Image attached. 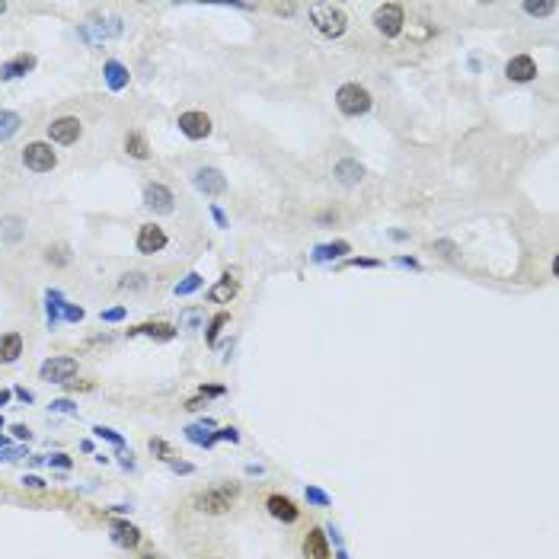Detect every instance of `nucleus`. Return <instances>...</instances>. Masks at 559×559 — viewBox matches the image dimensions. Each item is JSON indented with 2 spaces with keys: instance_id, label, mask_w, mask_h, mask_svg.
<instances>
[{
  "instance_id": "e433bc0d",
  "label": "nucleus",
  "mask_w": 559,
  "mask_h": 559,
  "mask_svg": "<svg viewBox=\"0 0 559 559\" xmlns=\"http://www.w3.org/2000/svg\"><path fill=\"white\" fill-rule=\"evenodd\" d=\"M7 400H10V394H7V390H0V406H4Z\"/></svg>"
},
{
  "instance_id": "72a5a7b5",
  "label": "nucleus",
  "mask_w": 559,
  "mask_h": 559,
  "mask_svg": "<svg viewBox=\"0 0 559 559\" xmlns=\"http://www.w3.org/2000/svg\"><path fill=\"white\" fill-rule=\"evenodd\" d=\"M13 435H16V438H29V428H26V425H16V428H13Z\"/></svg>"
},
{
  "instance_id": "bb28decb",
  "label": "nucleus",
  "mask_w": 559,
  "mask_h": 559,
  "mask_svg": "<svg viewBox=\"0 0 559 559\" xmlns=\"http://www.w3.org/2000/svg\"><path fill=\"white\" fill-rule=\"evenodd\" d=\"M199 284H201V278H199V275H189L182 284H176V294H192V291L199 288Z\"/></svg>"
},
{
  "instance_id": "b1692460",
  "label": "nucleus",
  "mask_w": 559,
  "mask_h": 559,
  "mask_svg": "<svg viewBox=\"0 0 559 559\" xmlns=\"http://www.w3.org/2000/svg\"><path fill=\"white\" fill-rule=\"evenodd\" d=\"M45 253H49V263H55V265H68V263H70V253H68V246H64V243H58V246H49Z\"/></svg>"
},
{
  "instance_id": "f704fd0d",
  "label": "nucleus",
  "mask_w": 559,
  "mask_h": 559,
  "mask_svg": "<svg viewBox=\"0 0 559 559\" xmlns=\"http://www.w3.org/2000/svg\"><path fill=\"white\" fill-rule=\"evenodd\" d=\"M51 463H58V467H70V460H68V457H61V454L51 457Z\"/></svg>"
},
{
  "instance_id": "6ab92c4d",
  "label": "nucleus",
  "mask_w": 559,
  "mask_h": 559,
  "mask_svg": "<svg viewBox=\"0 0 559 559\" xmlns=\"http://www.w3.org/2000/svg\"><path fill=\"white\" fill-rule=\"evenodd\" d=\"M237 294V282H234V278H224V282L221 284H214V288L211 291H208V297H211V301H214V304H227V301H230V297H234Z\"/></svg>"
},
{
  "instance_id": "5701e85b",
  "label": "nucleus",
  "mask_w": 559,
  "mask_h": 559,
  "mask_svg": "<svg viewBox=\"0 0 559 559\" xmlns=\"http://www.w3.org/2000/svg\"><path fill=\"white\" fill-rule=\"evenodd\" d=\"M16 128H20V115H13V112H0V141L16 134Z\"/></svg>"
},
{
  "instance_id": "9d476101",
  "label": "nucleus",
  "mask_w": 559,
  "mask_h": 559,
  "mask_svg": "<svg viewBox=\"0 0 559 559\" xmlns=\"http://www.w3.org/2000/svg\"><path fill=\"white\" fill-rule=\"evenodd\" d=\"M505 74H508V80H515V83H527V80L537 77V64H534L531 55H518V58H511L508 61Z\"/></svg>"
},
{
  "instance_id": "0eeeda50",
  "label": "nucleus",
  "mask_w": 559,
  "mask_h": 559,
  "mask_svg": "<svg viewBox=\"0 0 559 559\" xmlns=\"http://www.w3.org/2000/svg\"><path fill=\"white\" fill-rule=\"evenodd\" d=\"M80 122H77L74 115H64V118H55V122L49 125V138L55 141V144H74L77 138H80Z\"/></svg>"
},
{
  "instance_id": "dca6fc26",
  "label": "nucleus",
  "mask_w": 559,
  "mask_h": 559,
  "mask_svg": "<svg viewBox=\"0 0 559 559\" xmlns=\"http://www.w3.org/2000/svg\"><path fill=\"white\" fill-rule=\"evenodd\" d=\"M361 163H355V160H339V166H336V176H339V182L342 186H355V182H361Z\"/></svg>"
},
{
  "instance_id": "f257e3e1",
  "label": "nucleus",
  "mask_w": 559,
  "mask_h": 559,
  "mask_svg": "<svg viewBox=\"0 0 559 559\" xmlns=\"http://www.w3.org/2000/svg\"><path fill=\"white\" fill-rule=\"evenodd\" d=\"M310 23L317 26L320 35H326V39H339V35L346 32L348 26V16L342 7H336V4H317V7L310 10Z\"/></svg>"
},
{
  "instance_id": "423d86ee",
  "label": "nucleus",
  "mask_w": 559,
  "mask_h": 559,
  "mask_svg": "<svg viewBox=\"0 0 559 559\" xmlns=\"http://www.w3.org/2000/svg\"><path fill=\"white\" fill-rule=\"evenodd\" d=\"M180 132L192 141H201L211 134V118L205 112H182L180 115Z\"/></svg>"
},
{
  "instance_id": "2f4dec72",
  "label": "nucleus",
  "mask_w": 559,
  "mask_h": 559,
  "mask_svg": "<svg viewBox=\"0 0 559 559\" xmlns=\"http://www.w3.org/2000/svg\"><path fill=\"white\" fill-rule=\"evenodd\" d=\"M64 313H68V320H83V310H80V307H68Z\"/></svg>"
},
{
  "instance_id": "c756f323",
  "label": "nucleus",
  "mask_w": 559,
  "mask_h": 559,
  "mask_svg": "<svg viewBox=\"0 0 559 559\" xmlns=\"http://www.w3.org/2000/svg\"><path fill=\"white\" fill-rule=\"evenodd\" d=\"M141 284H144V275H138V272H134V275H125L122 288H141Z\"/></svg>"
},
{
  "instance_id": "6e6552de",
  "label": "nucleus",
  "mask_w": 559,
  "mask_h": 559,
  "mask_svg": "<svg viewBox=\"0 0 559 559\" xmlns=\"http://www.w3.org/2000/svg\"><path fill=\"white\" fill-rule=\"evenodd\" d=\"M77 374V361L74 358H51L42 365V377L51 380V384H68Z\"/></svg>"
},
{
  "instance_id": "39448f33",
  "label": "nucleus",
  "mask_w": 559,
  "mask_h": 559,
  "mask_svg": "<svg viewBox=\"0 0 559 559\" xmlns=\"http://www.w3.org/2000/svg\"><path fill=\"white\" fill-rule=\"evenodd\" d=\"M403 23H406V16H403L400 4H384V7H377V13H374V26H377L380 32L387 35V39L400 35L403 32Z\"/></svg>"
},
{
  "instance_id": "a878e982",
  "label": "nucleus",
  "mask_w": 559,
  "mask_h": 559,
  "mask_svg": "<svg viewBox=\"0 0 559 559\" xmlns=\"http://www.w3.org/2000/svg\"><path fill=\"white\" fill-rule=\"evenodd\" d=\"M525 10L531 16H550L553 10H556V4H550V0H546V4H525Z\"/></svg>"
},
{
  "instance_id": "9b49d317",
  "label": "nucleus",
  "mask_w": 559,
  "mask_h": 559,
  "mask_svg": "<svg viewBox=\"0 0 559 559\" xmlns=\"http://www.w3.org/2000/svg\"><path fill=\"white\" fill-rule=\"evenodd\" d=\"M144 201L147 208H153V211H173V192L166 186H160V182H151V186L144 189Z\"/></svg>"
},
{
  "instance_id": "aec40b11",
  "label": "nucleus",
  "mask_w": 559,
  "mask_h": 559,
  "mask_svg": "<svg viewBox=\"0 0 559 559\" xmlns=\"http://www.w3.org/2000/svg\"><path fill=\"white\" fill-rule=\"evenodd\" d=\"M106 80H109V87H112V90H122L125 83H128V74H125V68H122V64L109 61V64H106Z\"/></svg>"
},
{
  "instance_id": "4468645a",
  "label": "nucleus",
  "mask_w": 559,
  "mask_h": 559,
  "mask_svg": "<svg viewBox=\"0 0 559 559\" xmlns=\"http://www.w3.org/2000/svg\"><path fill=\"white\" fill-rule=\"evenodd\" d=\"M269 515H272V518H278V521H284V525H291V521H297V515H301V511L294 508V502H291V498L272 496L269 498Z\"/></svg>"
},
{
  "instance_id": "ddd939ff",
  "label": "nucleus",
  "mask_w": 559,
  "mask_h": 559,
  "mask_svg": "<svg viewBox=\"0 0 559 559\" xmlns=\"http://www.w3.org/2000/svg\"><path fill=\"white\" fill-rule=\"evenodd\" d=\"M304 556L307 559H329V544H326V534L320 527H313L304 540Z\"/></svg>"
},
{
  "instance_id": "473e14b6",
  "label": "nucleus",
  "mask_w": 559,
  "mask_h": 559,
  "mask_svg": "<svg viewBox=\"0 0 559 559\" xmlns=\"http://www.w3.org/2000/svg\"><path fill=\"white\" fill-rule=\"evenodd\" d=\"M122 317H125V310H122V307H115V310L103 313V320H122Z\"/></svg>"
},
{
  "instance_id": "2eb2a0df",
  "label": "nucleus",
  "mask_w": 559,
  "mask_h": 559,
  "mask_svg": "<svg viewBox=\"0 0 559 559\" xmlns=\"http://www.w3.org/2000/svg\"><path fill=\"white\" fill-rule=\"evenodd\" d=\"M23 352V336L20 332H7V336H0V361L7 365V361H16Z\"/></svg>"
},
{
  "instance_id": "c9c22d12",
  "label": "nucleus",
  "mask_w": 559,
  "mask_h": 559,
  "mask_svg": "<svg viewBox=\"0 0 559 559\" xmlns=\"http://www.w3.org/2000/svg\"><path fill=\"white\" fill-rule=\"evenodd\" d=\"M307 496H310L313 502H326V496H323V492H317V489H310V492H307Z\"/></svg>"
},
{
  "instance_id": "7ed1b4c3",
  "label": "nucleus",
  "mask_w": 559,
  "mask_h": 559,
  "mask_svg": "<svg viewBox=\"0 0 559 559\" xmlns=\"http://www.w3.org/2000/svg\"><path fill=\"white\" fill-rule=\"evenodd\" d=\"M237 486H221V489H208L201 492L199 498H195V508L205 511V515H224V511H230V505H234L237 498Z\"/></svg>"
},
{
  "instance_id": "20e7f679",
  "label": "nucleus",
  "mask_w": 559,
  "mask_h": 559,
  "mask_svg": "<svg viewBox=\"0 0 559 559\" xmlns=\"http://www.w3.org/2000/svg\"><path fill=\"white\" fill-rule=\"evenodd\" d=\"M23 163H26V170H32V173H51L58 163L55 151H51L49 144H42V141H35V144H29L26 151H23Z\"/></svg>"
},
{
  "instance_id": "4c0bfd02",
  "label": "nucleus",
  "mask_w": 559,
  "mask_h": 559,
  "mask_svg": "<svg viewBox=\"0 0 559 559\" xmlns=\"http://www.w3.org/2000/svg\"><path fill=\"white\" fill-rule=\"evenodd\" d=\"M4 10H7V4H0V13H4Z\"/></svg>"
},
{
  "instance_id": "4be33fe9",
  "label": "nucleus",
  "mask_w": 559,
  "mask_h": 559,
  "mask_svg": "<svg viewBox=\"0 0 559 559\" xmlns=\"http://www.w3.org/2000/svg\"><path fill=\"white\" fill-rule=\"evenodd\" d=\"M125 151L132 153V157L144 160V157H147V141H144V134H138V132L128 134V138H125Z\"/></svg>"
},
{
  "instance_id": "58836bf2",
  "label": "nucleus",
  "mask_w": 559,
  "mask_h": 559,
  "mask_svg": "<svg viewBox=\"0 0 559 559\" xmlns=\"http://www.w3.org/2000/svg\"><path fill=\"white\" fill-rule=\"evenodd\" d=\"M0 428H4V419H0Z\"/></svg>"
},
{
  "instance_id": "f03ea898",
  "label": "nucleus",
  "mask_w": 559,
  "mask_h": 559,
  "mask_svg": "<svg viewBox=\"0 0 559 559\" xmlns=\"http://www.w3.org/2000/svg\"><path fill=\"white\" fill-rule=\"evenodd\" d=\"M336 106L342 115H365L371 109V93L365 87H358V83H346L336 93Z\"/></svg>"
},
{
  "instance_id": "cd10ccee",
  "label": "nucleus",
  "mask_w": 559,
  "mask_h": 559,
  "mask_svg": "<svg viewBox=\"0 0 559 559\" xmlns=\"http://www.w3.org/2000/svg\"><path fill=\"white\" fill-rule=\"evenodd\" d=\"M224 323H227V313H218V317L211 320V329H208V342H214V339H218V332H221Z\"/></svg>"
},
{
  "instance_id": "1a4fd4ad",
  "label": "nucleus",
  "mask_w": 559,
  "mask_h": 559,
  "mask_svg": "<svg viewBox=\"0 0 559 559\" xmlns=\"http://www.w3.org/2000/svg\"><path fill=\"white\" fill-rule=\"evenodd\" d=\"M163 246H166V234H163V227H157V224H144V227L138 230V249H141L144 256L160 253Z\"/></svg>"
},
{
  "instance_id": "412c9836",
  "label": "nucleus",
  "mask_w": 559,
  "mask_h": 559,
  "mask_svg": "<svg viewBox=\"0 0 559 559\" xmlns=\"http://www.w3.org/2000/svg\"><path fill=\"white\" fill-rule=\"evenodd\" d=\"M0 234H4L7 243H16L23 237V221L20 218H4V221H0Z\"/></svg>"
},
{
  "instance_id": "a211bd4d",
  "label": "nucleus",
  "mask_w": 559,
  "mask_h": 559,
  "mask_svg": "<svg viewBox=\"0 0 559 559\" xmlns=\"http://www.w3.org/2000/svg\"><path fill=\"white\" fill-rule=\"evenodd\" d=\"M32 68H35V58L32 55H20V58H13L10 64L0 68V77L10 80V77H20V74H26V70H32Z\"/></svg>"
},
{
  "instance_id": "f8f14e48",
  "label": "nucleus",
  "mask_w": 559,
  "mask_h": 559,
  "mask_svg": "<svg viewBox=\"0 0 559 559\" xmlns=\"http://www.w3.org/2000/svg\"><path fill=\"white\" fill-rule=\"evenodd\" d=\"M195 186H199L205 195H221L224 189H227V180L221 176V170H211V166H208V170H199V173H195Z\"/></svg>"
},
{
  "instance_id": "f3484780",
  "label": "nucleus",
  "mask_w": 559,
  "mask_h": 559,
  "mask_svg": "<svg viewBox=\"0 0 559 559\" xmlns=\"http://www.w3.org/2000/svg\"><path fill=\"white\" fill-rule=\"evenodd\" d=\"M112 537H115L118 546H138L141 534H138V527L125 525V521H115V525H112Z\"/></svg>"
},
{
  "instance_id": "c85d7f7f",
  "label": "nucleus",
  "mask_w": 559,
  "mask_h": 559,
  "mask_svg": "<svg viewBox=\"0 0 559 559\" xmlns=\"http://www.w3.org/2000/svg\"><path fill=\"white\" fill-rule=\"evenodd\" d=\"M58 307H61V297H58V294H49V320H51V323L58 320Z\"/></svg>"
},
{
  "instance_id": "7c9ffc66",
  "label": "nucleus",
  "mask_w": 559,
  "mask_h": 559,
  "mask_svg": "<svg viewBox=\"0 0 559 559\" xmlns=\"http://www.w3.org/2000/svg\"><path fill=\"white\" fill-rule=\"evenodd\" d=\"M348 243H336V246H323L320 249V256H339V253H346Z\"/></svg>"
},
{
  "instance_id": "393cba45",
  "label": "nucleus",
  "mask_w": 559,
  "mask_h": 559,
  "mask_svg": "<svg viewBox=\"0 0 559 559\" xmlns=\"http://www.w3.org/2000/svg\"><path fill=\"white\" fill-rule=\"evenodd\" d=\"M138 332H147V336H157V339H173V326H166V323H151V326H141Z\"/></svg>"
}]
</instances>
